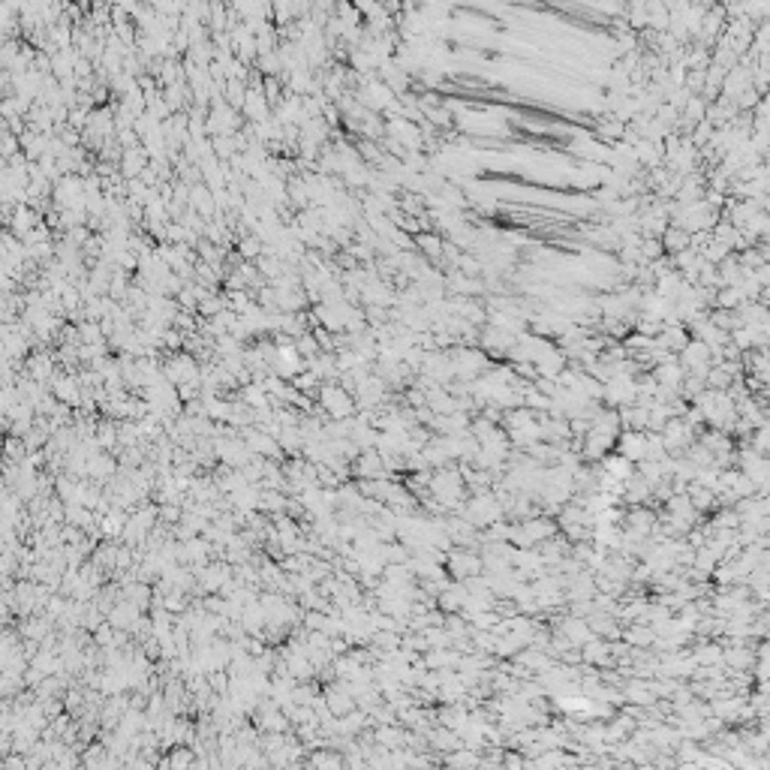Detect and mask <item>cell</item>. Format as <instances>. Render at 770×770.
Instances as JSON below:
<instances>
[{
	"label": "cell",
	"instance_id": "obj_1",
	"mask_svg": "<svg viewBox=\"0 0 770 770\" xmlns=\"http://www.w3.org/2000/svg\"><path fill=\"white\" fill-rule=\"evenodd\" d=\"M446 572L448 578H458V581H467V578L482 572V557L475 548H455L451 554H446Z\"/></svg>",
	"mask_w": 770,
	"mask_h": 770
},
{
	"label": "cell",
	"instance_id": "obj_2",
	"mask_svg": "<svg viewBox=\"0 0 770 770\" xmlns=\"http://www.w3.org/2000/svg\"><path fill=\"white\" fill-rule=\"evenodd\" d=\"M614 446L620 448L623 458H629L632 463H638V460H644V446H647V434H644V430H632V427H626V430H620V434H617V443H614Z\"/></svg>",
	"mask_w": 770,
	"mask_h": 770
},
{
	"label": "cell",
	"instance_id": "obj_3",
	"mask_svg": "<svg viewBox=\"0 0 770 770\" xmlns=\"http://www.w3.org/2000/svg\"><path fill=\"white\" fill-rule=\"evenodd\" d=\"M557 632H560V635L569 641V644H575V647H581L584 641L593 638L590 626H587V617H575V614H566V617L557 623Z\"/></svg>",
	"mask_w": 770,
	"mask_h": 770
},
{
	"label": "cell",
	"instance_id": "obj_4",
	"mask_svg": "<svg viewBox=\"0 0 770 770\" xmlns=\"http://www.w3.org/2000/svg\"><path fill=\"white\" fill-rule=\"evenodd\" d=\"M599 470L608 472L611 479H617V482H626L632 472H635V463H632L629 458H623V455H605L602 460H599Z\"/></svg>",
	"mask_w": 770,
	"mask_h": 770
},
{
	"label": "cell",
	"instance_id": "obj_5",
	"mask_svg": "<svg viewBox=\"0 0 770 770\" xmlns=\"http://www.w3.org/2000/svg\"><path fill=\"white\" fill-rule=\"evenodd\" d=\"M659 238H662V250H668V253H680L689 247V232L680 229V226H668Z\"/></svg>",
	"mask_w": 770,
	"mask_h": 770
},
{
	"label": "cell",
	"instance_id": "obj_6",
	"mask_svg": "<svg viewBox=\"0 0 770 770\" xmlns=\"http://www.w3.org/2000/svg\"><path fill=\"white\" fill-rule=\"evenodd\" d=\"M443 238L439 235H430V232H422L415 235V247L424 253V259H443Z\"/></svg>",
	"mask_w": 770,
	"mask_h": 770
},
{
	"label": "cell",
	"instance_id": "obj_7",
	"mask_svg": "<svg viewBox=\"0 0 770 770\" xmlns=\"http://www.w3.org/2000/svg\"><path fill=\"white\" fill-rule=\"evenodd\" d=\"M325 398H328V403H331V412H337V415H349V412H353V401H349L343 391L328 389Z\"/></svg>",
	"mask_w": 770,
	"mask_h": 770
},
{
	"label": "cell",
	"instance_id": "obj_8",
	"mask_svg": "<svg viewBox=\"0 0 770 770\" xmlns=\"http://www.w3.org/2000/svg\"><path fill=\"white\" fill-rule=\"evenodd\" d=\"M358 472H365V475H382L385 467H382V455H379V451H367V455L361 458V463H358Z\"/></svg>",
	"mask_w": 770,
	"mask_h": 770
},
{
	"label": "cell",
	"instance_id": "obj_9",
	"mask_svg": "<svg viewBox=\"0 0 770 770\" xmlns=\"http://www.w3.org/2000/svg\"><path fill=\"white\" fill-rule=\"evenodd\" d=\"M503 764H512V767H520V764H524V758H520V755H506V752H503Z\"/></svg>",
	"mask_w": 770,
	"mask_h": 770
}]
</instances>
